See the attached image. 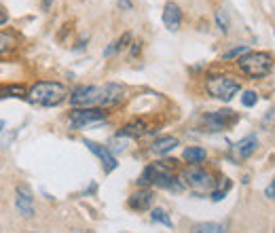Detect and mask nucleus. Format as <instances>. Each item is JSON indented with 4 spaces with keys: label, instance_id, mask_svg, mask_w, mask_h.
<instances>
[{
    "label": "nucleus",
    "instance_id": "nucleus-30",
    "mask_svg": "<svg viewBox=\"0 0 275 233\" xmlns=\"http://www.w3.org/2000/svg\"><path fill=\"white\" fill-rule=\"evenodd\" d=\"M226 229H229V225H226V223L216 225V233H226Z\"/></svg>",
    "mask_w": 275,
    "mask_h": 233
},
{
    "label": "nucleus",
    "instance_id": "nucleus-25",
    "mask_svg": "<svg viewBox=\"0 0 275 233\" xmlns=\"http://www.w3.org/2000/svg\"><path fill=\"white\" fill-rule=\"evenodd\" d=\"M129 41H131V34H123V36L116 41V45H119V51H121V49H125Z\"/></svg>",
    "mask_w": 275,
    "mask_h": 233
},
{
    "label": "nucleus",
    "instance_id": "nucleus-22",
    "mask_svg": "<svg viewBox=\"0 0 275 233\" xmlns=\"http://www.w3.org/2000/svg\"><path fill=\"white\" fill-rule=\"evenodd\" d=\"M256 102H258L256 91H250V89H248V91H244V96H242V104H244L246 108H252Z\"/></svg>",
    "mask_w": 275,
    "mask_h": 233
},
{
    "label": "nucleus",
    "instance_id": "nucleus-32",
    "mask_svg": "<svg viewBox=\"0 0 275 233\" xmlns=\"http://www.w3.org/2000/svg\"><path fill=\"white\" fill-rule=\"evenodd\" d=\"M3 130H5V121H3V119H0V132H3Z\"/></svg>",
    "mask_w": 275,
    "mask_h": 233
},
{
    "label": "nucleus",
    "instance_id": "nucleus-13",
    "mask_svg": "<svg viewBox=\"0 0 275 233\" xmlns=\"http://www.w3.org/2000/svg\"><path fill=\"white\" fill-rule=\"evenodd\" d=\"M178 144H180V142H178V138H174V136H163V138L154 140V142L150 144V153L163 157V155H167V153H172V150H174Z\"/></svg>",
    "mask_w": 275,
    "mask_h": 233
},
{
    "label": "nucleus",
    "instance_id": "nucleus-17",
    "mask_svg": "<svg viewBox=\"0 0 275 233\" xmlns=\"http://www.w3.org/2000/svg\"><path fill=\"white\" fill-rule=\"evenodd\" d=\"M15 45H17V41H15L13 34H11V32H0V53L11 51Z\"/></svg>",
    "mask_w": 275,
    "mask_h": 233
},
{
    "label": "nucleus",
    "instance_id": "nucleus-9",
    "mask_svg": "<svg viewBox=\"0 0 275 233\" xmlns=\"http://www.w3.org/2000/svg\"><path fill=\"white\" fill-rule=\"evenodd\" d=\"M15 208H17V212L21 216H26V218H32L34 216V197L30 193V189H26V186H17L15 189Z\"/></svg>",
    "mask_w": 275,
    "mask_h": 233
},
{
    "label": "nucleus",
    "instance_id": "nucleus-16",
    "mask_svg": "<svg viewBox=\"0 0 275 233\" xmlns=\"http://www.w3.org/2000/svg\"><path fill=\"white\" fill-rule=\"evenodd\" d=\"M214 19H216V28H218L222 34L229 32V28H231V19H229V13H226L224 9H216V13H214Z\"/></svg>",
    "mask_w": 275,
    "mask_h": 233
},
{
    "label": "nucleus",
    "instance_id": "nucleus-24",
    "mask_svg": "<svg viewBox=\"0 0 275 233\" xmlns=\"http://www.w3.org/2000/svg\"><path fill=\"white\" fill-rule=\"evenodd\" d=\"M114 53H119V45H116V41H114V43H110V45L104 49V57H112Z\"/></svg>",
    "mask_w": 275,
    "mask_h": 233
},
{
    "label": "nucleus",
    "instance_id": "nucleus-19",
    "mask_svg": "<svg viewBox=\"0 0 275 233\" xmlns=\"http://www.w3.org/2000/svg\"><path fill=\"white\" fill-rule=\"evenodd\" d=\"M150 218L154 220V223H161L165 227H172V218L167 216V212H165L163 208H154L152 212H150Z\"/></svg>",
    "mask_w": 275,
    "mask_h": 233
},
{
    "label": "nucleus",
    "instance_id": "nucleus-28",
    "mask_svg": "<svg viewBox=\"0 0 275 233\" xmlns=\"http://www.w3.org/2000/svg\"><path fill=\"white\" fill-rule=\"evenodd\" d=\"M7 19H9V15H7V11L0 7V26H3V23H7Z\"/></svg>",
    "mask_w": 275,
    "mask_h": 233
},
{
    "label": "nucleus",
    "instance_id": "nucleus-10",
    "mask_svg": "<svg viewBox=\"0 0 275 233\" xmlns=\"http://www.w3.org/2000/svg\"><path fill=\"white\" fill-rule=\"evenodd\" d=\"M152 202H154V193L150 189H146V186H142L140 191L129 195L127 204H129L131 210H136V212H144V210H148L152 206Z\"/></svg>",
    "mask_w": 275,
    "mask_h": 233
},
{
    "label": "nucleus",
    "instance_id": "nucleus-14",
    "mask_svg": "<svg viewBox=\"0 0 275 233\" xmlns=\"http://www.w3.org/2000/svg\"><path fill=\"white\" fill-rule=\"evenodd\" d=\"M256 146H258L256 136H248V138H244V140H239V142L233 146V150H235V153L242 157V159H248L250 155H254Z\"/></svg>",
    "mask_w": 275,
    "mask_h": 233
},
{
    "label": "nucleus",
    "instance_id": "nucleus-34",
    "mask_svg": "<svg viewBox=\"0 0 275 233\" xmlns=\"http://www.w3.org/2000/svg\"><path fill=\"white\" fill-rule=\"evenodd\" d=\"M87 233H93V231H87Z\"/></svg>",
    "mask_w": 275,
    "mask_h": 233
},
{
    "label": "nucleus",
    "instance_id": "nucleus-21",
    "mask_svg": "<svg viewBox=\"0 0 275 233\" xmlns=\"http://www.w3.org/2000/svg\"><path fill=\"white\" fill-rule=\"evenodd\" d=\"M222 180H224V182L220 184V189H214V191H212V200H214V202H220V200H224L226 191L231 189V180H229V178H222Z\"/></svg>",
    "mask_w": 275,
    "mask_h": 233
},
{
    "label": "nucleus",
    "instance_id": "nucleus-27",
    "mask_svg": "<svg viewBox=\"0 0 275 233\" xmlns=\"http://www.w3.org/2000/svg\"><path fill=\"white\" fill-rule=\"evenodd\" d=\"M265 195L269 197V200H275V180H271V184H267Z\"/></svg>",
    "mask_w": 275,
    "mask_h": 233
},
{
    "label": "nucleus",
    "instance_id": "nucleus-2",
    "mask_svg": "<svg viewBox=\"0 0 275 233\" xmlns=\"http://www.w3.org/2000/svg\"><path fill=\"white\" fill-rule=\"evenodd\" d=\"M68 98V89L57 81H38L26 91V100L36 106H57Z\"/></svg>",
    "mask_w": 275,
    "mask_h": 233
},
{
    "label": "nucleus",
    "instance_id": "nucleus-15",
    "mask_svg": "<svg viewBox=\"0 0 275 233\" xmlns=\"http://www.w3.org/2000/svg\"><path fill=\"white\" fill-rule=\"evenodd\" d=\"M206 157H208V153L201 146H188V148H184V153H182V159L186 163H190V166H199L201 161H206Z\"/></svg>",
    "mask_w": 275,
    "mask_h": 233
},
{
    "label": "nucleus",
    "instance_id": "nucleus-18",
    "mask_svg": "<svg viewBox=\"0 0 275 233\" xmlns=\"http://www.w3.org/2000/svg\"><path fill=\"white\" fill-rule=\"evenodd\" d=\"M5 98H23V87L19 85L0 87V100H5Z\"/></svg>",
    "mask_w": 275,
    "mask_h": 233
},
{
    "label": "nucleus",
    "instance_id": "nucleus-26",
    "mask_svg": "<svg viewBox=\"0 0 275 233\" xmlns=\"http://www.w3.org/2000/svg\"><path fill=\"white\" fill-rule=\"evenodd\" d=\"M116 7L121 11H131V9H134V3H131V0H119Z\"/></svg>",
    "mask_w": 275,
    "mask_h": 233
},
{
    "label": "nucleus",
    "instance_id": "nucleus-11",
    "mask_svg": "<svg viewBox=\"0 0 275 233\" xmlns=\"http://www.w3.org/2000/svg\"><path fill=\"white\" fill-rule=\"evenodd\" d=\"M180 23H182V11L180 7H178L176 3H165L163 7V26L170 30V32H176L178 28H180Z\"/></svg>",
    "mask_w": 275,
    "mask_h": 233
},
{
    "label": "nucleus",
    "instance_id": "nucleus-31",
    "mask_svg": "<svg viewBox=\"0 0 275 233\" xmlns=\"http://www.w3.org/2000/svg\"><path fill=\"white\" fill-rule=\"evenodd\" d=\"M41 3H43V9H45V11H49V7H51L53 0H41Z\"/></svg>",
    "mask_w": 275,
    "mask_h": 233
},
{
    "label": "nucleus",
    "instance_id": "nucleus-33",
    "mask_svg": "<svg viewBox=\"0 0 275 233\" xmlns=\"http://www.w3.org/2000/svg\"><path fill=\"white\" fill-rule=\"evenodd\" d=\"M72 233H81V231H72Z\"/></svg>",
    "mask_w": 275,
    "mask_h": 233
},
{
    "label": "nucleus",
    "instance_id": "nucleus-12",
    "mask_svg": "<svg viewBox=\"0 0 275 233\" xmlns=\"http://www.w3.org/2000/svg\"><path fill=\"white\" fill-rule=\"evenodd\" d=\"M148 132V125L146 121H142V119H134V121H129L125 123L121 130H119L116 136H123V138H140V136H144Z\"/></svg>",
    "mask_w": 275,
    "mask_h": 233
},
{
    "label": "nucleus",
    "instance_id": "nucleus-4",
    "mask_svg": "<svg viewBox=\"0 0 275 233\" xmlns=\"http://www.w3.org/2000/svg\"><path fill=\"white\" fill-rule=\"evenodd\" d=\"M180 180H182V184H186L188 189H193L199 195L210 193L214 186H216L214 174L208 172L206 168H201V166H186L180 174Z\"/></svg>",
    "mask_w": 275,
    "mask_h": 233
},
{
    "label": "nucleus",
    "instance_id": "nucleus-20",
    "mask_svg": "<svg viewBox=\"0 0 275 233\" xmlns=\"http://www.w3.org/2000/svg\"><path fill=\"white\" fill-rule=\"evenodd\" d=\"M250 49L246 45H239V47H235V49H231V51H226L224 55H222V60L224 62H229V60H239V57H242L244 53H248Z\"/></svg>",
    "mask_w": 275,
    "mask_h": 233
},
{
    "label": "nucleus",
    "instance_id": "nucleus-3",
    "mask_svg": "<svg viewBox=\"0 0 275 233\" xmlns=\"http://www.w3.org/2000/svg\"><path fill=\"white\" fill-rule=\"evenodd\" d=\"M239 70L250 79H262L271 72L273 68V55L267 51H248L237 60Z\"/></svg>",
    "mask_w": 275,
    "mask_h": 233
},
{
    "label": "nucleus",
    "instance_id": "nucleus-23",
    "mask_svg": "<svg viewBox=\"0 0 275 233\" xmlns=\"http://www.w3.org/2000/svg\"><path fill=\"white\" fill-rule=\"evenodd\" d=\"M108 148L112 150V155H114V153H121V150L127 148V138H123V136H114L112 146H108Z\"/></svg>",
    "mask_w": 275,
    "mask_h": 233
},
{
    "label": "nucleus",
    "instance_id": "nucleus-29",
    "mask_svg": "<svg viewBox=\"0 0 275 233\" xmlns=\"http://www.w3.org/2000/svg\"><path fill=\"white\" fill-rule=\"evenodd\" d=\"M140 47H142V43H134V49H131V55H134V57L140 53Z\"/></svg>",
    "mask_w": 275,
    "mask_h": 233
},
{
    "label": "nucleus",
    "instance_id": "nucleus-8",
    "mask_svg": "<svg viewBox=\"0 0 275 233\" xmlns=\"http://www.w3.org/2000/svg\"><path fill=\"white\" fill-rule=\"evenodd\" d=\"M83 144H85L91 153L98 157L102 163H104V170L106 172H112V170H116V157L112 155V150L108 148V146H104V144H100V142H93V140H83Z\"/></svg>",
    "mask_w": 275,
    "mask_h": 233
},
{
    "label": "nucleus",
    "instance_id": "nucleus-5",
    "mask_svg": "<svg viewBox=\"0 0 275 233\" xmlns=\"http://www.w3.org/2000/svg\"><path fill=\"white\" fill-rule=\"evenodd\" d=\"M206 89L212 98L229 102V100H233L235 93L242 89V83H239V79H235L231 74H214L206 81Z\"/></svg>",
    "mask_w": 275,
    "mask_h": 233
},
{
    "label": "nucleus",
    "instance_id": "nucleus-6",
    "mask_svg": "<svg viewBox=\"0 0 275 233\" xmlns=\"http://www.w3.org/2000/svg\"><path fill=\"white\" fill-rule=\"evenodd\" d=\"M70 123L76 130H85V127H95L106 121V112L102 108H72L70 110Z\"/></svg>",
    "mask_w": 275,
    "mask_h": 233
},
{
    "label": "nucleus",
    "instance_id": "nucleus-7",
    "mask_svg": "<svg viewBox=\"0 0 275 233\" xmlns=\"http://www.w3.org/2000/svg\"><path fill=\"white\" fill-rule=\"evenodd\" d=\"M235 121H237V114L233 110H216V112H208L201 116V125L206 132H222Z\"/></svg>",
    "mask_w": 275,
    "mask_h": 233
},
{
    "label": "nucleus",
    "instance_id": "nucleus-1",
    "mask_svg": "<svg viewBox=\"0 0 275 233\" xmlns=\"http://www.w3.org/2000/svg\"><path fill=\"white\" fill-rule=\"evenodd\" d=\"M125 98V87L119 83H104V85H83L76 87L70 96L74 108H106L114 106Z\"/></svg>",
    "mask_w": 275,
    "mask_h": 233
}]
</instances>
